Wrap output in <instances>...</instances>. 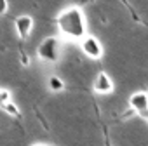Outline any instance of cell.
Masks as SVG:
<instances>
[{"label":"cell","mask_w":148,"mask_h":146,"mask_svg":"<svg viewBox=\"0 0 148 146\" xmlns=\"http://www.w3.org/2000/svg\"><path fill=\"white\" fill-rule=\"evenodd\" d=\"M56 26L59 33L70 40H82L84 37L89 35V26H87V18L86 12L80 5H70L64 7L58 16H56Z\"/></svg>","instance_id":"1"},{"label":"cell","mask_w":148,"mask_h":146,"mask_svg":"<svg viewBox=\"0 0 148 146\" xmlns=\"http://www.w3.org/2000/svg\"><path fill=\"white\" fill-rule=\"evenodd\" d=\"M59 54H61V49H59V38L58 37H47L37 47L38 59H42L45 63H56L59 59Z\"/></svg>","instance_id":"2"},{"label":"cell","mask_w":148,"mask_h":146,"mask_svg":"<svg viewBox=\"0 0 148 146\" xmlns=\"http://www.w3.org/2000/svg\"><path fill=\"white\" fill-rule=\"evenodd\" d=\"M80 49L82 52L89 57V59H94V61H99L103 56H105V49H103V44L99 42L98 37L94 35H87L80 40Z\"/></svg>","instance_id":"3"},{"label":"cell","mask_w":148,"mask_h":146,"mask_svg":"<svg viewBox=\"0 0 148 146\" xmlns=\"http://www.w3.org/2000/svg\"><path fill=\"white\" fill-rule=\"evenodd\" d=\"M129 110L141 118L148 120V92L146 91H136L129 96Z\"/></svg>","instance_id":"4"},{"label":"cell","mask_w":148,"mask_h":146,"mask_svg":"<svg viewBox=\"0 0 148 146\" xmlns=\"http://www.w3.org/2000/svg\"><path fill=\"white\" fill-rule=\"evenodd\" d=\"M113 89H115V84H113L112 77L108 75L106 71H99L96 75V78H94V82H92V91L96 94L106 96V94H112Z\"/></svg>","instance_id":"5"},{"label":"cell","mask_w":148,"mask_h":146,"mask_svg":"<svg viewBox=\"0 0 148 146\" xmlns=\"http://www.w3.org/2000/svg\"><path fill=\"white\" fill-rule=\"evenodd\" d=\"M14 26H16V31H18V37L21 40H26L33 30V18L28 16V14H21L14 19Z\"/></svg>","instance_id":"6"},{"label":"cell","mask_w":148,"mask_h":146,"mask_svg":"<svg viewBox=\"0 0 148 146\" xmlns=\"http://www.w3.org/2000/svg\"><path fill=\"white\" fill-rule=\"evenodd\" d=\"M64 82L59 78V77H56V75H51L49 78H47V89L51 91V92H54V94H58V92H63L64 91Z\"/></svg>","instance_id":"7"},{"label":"cell","mask_w":148,"mask_h":146,"mask_svg":"<svg viewBox=\"0 0 148 146\" xmlns=\"http://www.w3.org/2000/svg\"><path fill=\"white\" fill-rule=\"evenodd\" d=\"M7 115H11V117H14V118H21V111H19V108L12 103V101H9V103H5V104H2L0 106Z\"/></svg>","instance_id":"8"},{"label":"cell","mask_w":148,"mask_h":146,"mask_svg":"<svg viewBox=\"0 0 148 146\" xmlns=\"http://www.w3.org/2000/svg\"><path fill=\"white\" fill-rule=\"evenodd\" d=\"M122 4H124V5H125V7H127V9H129V14H131V18H132V19H134V21H136V23H138V25H145V23H143V21H141V18H139V16H138V14H136V11H134V9H132V5H129V4H127V2H122Z\"/></svg>","instance_id":"9"},{"label":"cell","mask_w":148,"mask_h":146,"mask_svg":"<svg viewBox=\"0 0 148 146\" xmlns=\"http://www.w3.org/2000/svg\"><path fill=\"white\" fill-rule=\"evenodd\" d=\"M19 63H21L23 66H28V64H30V57H28V54L23 52V50H19Z\"/></svg>","instance_id":"10"},{"label":"cell","mask_w":148,"mask_h":146,"mask_svg":"<svg viewBox=\"0 0 148 146\" xmlns=\"http://www.w3.org/2000/svg\"><path fill=\"white\" fill-rule=\"evenodd\" d=\"M9 11V2L7 0H0V14H7Z\"/></svg>","instance_id":"11"},{"label":"cell","mask_w":148,"mask_h":146,"mask_svg":"<svg viewBox=\"0 0 148 146\" xmlns=\"http://www.w3.org/2000/svg\"><path fill=\"white\" fill-rule=\"evenodd\" d=\"M32 146H45V144H42V143H35V144H32Z\"/></svg>","instance_id":"12"},{"label":"cell","mask_w":148,"mask_h":146,"mask_svg":"<svg viewBox=\"0 0 148 146\" xmlns=\"http://www.w3.org/2000/svg\"><path fill=\"white\" fill-rule=\"evenodd\" d=\"M146 125H148V120H146Z\"/></svg>","instance_id":"13"},{"label":"cell","mask_w":148,"mask_h":146,"mask_svg":"<svg viewBox=\"0 0 148 146\" xmlns=\"http://www.w3.org/2000/svg\"><path fill=\"white\" fill-rule=\"evenodd\" d=\"M0 92H2V89H0Z\"/></svg>","instance_id":"14"}]
</instances>
